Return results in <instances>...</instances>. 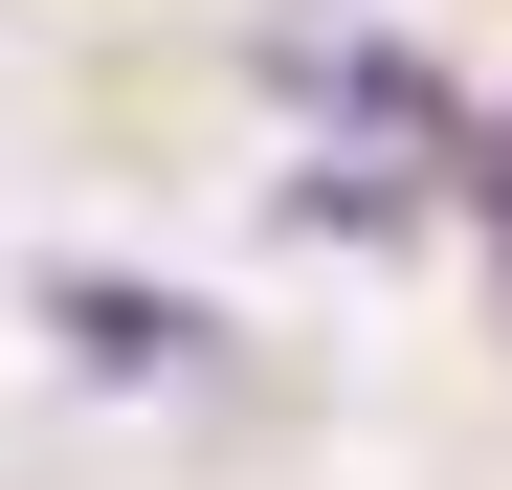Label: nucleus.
<instances>
[{
    "label": "nucleus",
    "instance_id": "obj_1",
    "mask_svg": "<svg viewBox=\"0 0 512 490\" xmlns=\"http://www.w3.org/2000/svg\"><path fill=\"white\" fill-rule=\"evenodd\" d=\"M45 335H67V379H134V401H156V379L223 357V312L156 290V268H45Z\"/></svg>",
    "mask_w": 512,
    "mask_h": 490
},
{
    "label": "nucleus",
    "instance_id": "obj_2",
    "mask_svg": "<svg viewBox=\"0 0 512 490\" xmlns=\"http://www.w3.org/2000/svg\"><path fill=\"white\" fill-rule=\"evenodd\" d=\"M268 90L290 112H357V134H446V67H401L357 23H268Z\"/></svg>",
    "mask_w": 512,
    "mask_h": 490
},
{
    "label": "nucleus",
    "instance_id": "obj_3",
    "mask_svg": "<svg viewBox=\"0 0 512 490\" xmlns=\"http://www.w3.org/2000/svg\"><path fill=\"white\" fill-rule=\"evenodd\" d=\"M468 223H490V268H512V112L468 134Z\"/></svg>",
    "mask_w": 512,
    "mask_h": 490
}]
</instances>
